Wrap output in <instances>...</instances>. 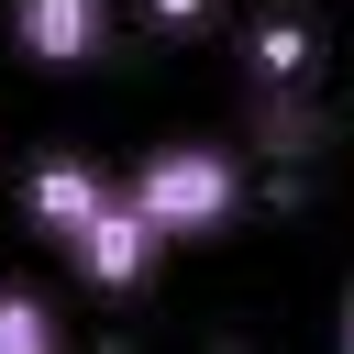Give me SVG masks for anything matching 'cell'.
Listing matches in <instances>:
<instances>
[{
    "label": "cell",
    "instance_id": "obj_6",
    "mask_svg": "<svg viewBox=\"0 0 354 354\" xmlns=\"http://www.w3.org/2000/svg\"><path fill=\"white\" fill-rule=\"evenodd\" d=\"M0 354H66V343H55V310H44L33 288H0Z\"/></svg>",
    "mask_w": 354,
    "mask_h": 354
},
{
    "label": "cell",
    "instance_id": "obj_1",
    "mask_svg": "<svg viewBox=\"0 0 354 354\" xmlns=\"http://www.w3.org/2000/svg\"><path fill=\"white\" fill-rule=\"evenodd\" d=\"M122 210L155 232V243H188V232H221L243 210V155L232 144H155L133 177H111Z\"/></svg>",
    "mask_w": 354,
    "mask_h": 354
},
{
    "label": "cell",
    "instance_id": "obj_3",
    "mask_svg": "<svg viewBox=\"0 0 354 354\" xmlns=\"http://www.w3.org/2000/svg\"><path fill=\"white\" fill-rule=\"evenodd\" d=\"M11 44L44 55V66H77V55L111 44V11H100V0H22V11H11Z\"/></svg>",
    "mask_w": 354,
    "mask_h": 354
},
{
    "label": "cell",
    "instance_id": "obj_4",
    "mask_svg": "<svg viewBox=\"0 0 354 354\" xmlns=\"http://www.w3.org/2000/svg\"><path fill=\"white\" fill-rule=\"evenodd\" d=\"M22 199H33V221L66 243L100 199H111V166H88V155H33V177H22Z\"/></svg>",
    "mask_w": 354,
    "mask_h": 354
},
{
    "label": "cell",
    "instance_id": "obj_2",
    "mask_svg": "<svg viewBox=\"0 0 354 354\" xmlns=\"http://www.w3.org/2000/svg\"><path fill=\"white\" fill-rule=\"evenodd\" d=\"M155 254H166V243H155V232L122 210V188H111V199H100V210L66 232V266H77L88 288H144V266H155Z\"/></svg>",
    "mask_w": 354,
    "mask_h": 354
},
{
    "label": "cell",
    "instance_id": "obj_5",
    "mask_svg": "<svg viewBox=\"0 0 354 354\" xmlns=\"http://www.w3.org/2000/svg\"><path fill=\"white\" fill-rule=\"evenodd\" d=\"M243 55H254V77H266V88H310V22H254V33H243Z\"/></svg>",
    "mask_w": 354,
    "mask_h": 354
}]
</instances>
